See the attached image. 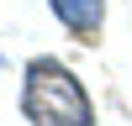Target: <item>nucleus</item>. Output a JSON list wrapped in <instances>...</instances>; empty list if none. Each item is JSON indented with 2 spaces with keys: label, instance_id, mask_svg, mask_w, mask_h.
Segmentation results:
<instances>
[{
  "label": "nucleus",
  "instance_id": "f257e3e1",
  "mask_svg": "<svg viewBox=\"0 0 132 126\" xmlns=\"http://www.w3.org/2000/svg\"><path fill=\"white\" fill-rule=\"evenodd\" d=\"M21 116L32 126H95V105L69 63L27 58L21 68Z\"/></svg>",
  "mask_w": 132,
  "mask_h": 126
},
{
  "label": "nucleus",
  "instance_id": "f03ea898",
  "mask_svg": "<svg viewBox=\"0 0 132 126\" xmlns=\"http://www.w3.org/2000/svg\"><path fill=\"white\" fill-rule=\"evenodd\" d=\"M48 10L69 26L74 42H95L106 26V0H48Z\"/></svg>",
  "mask_w": 132,
  "mask_h": 126
}]
</instances>
